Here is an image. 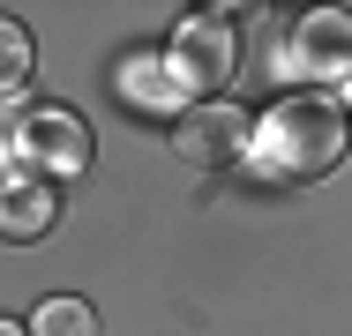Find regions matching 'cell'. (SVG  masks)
Masks as SVG:
<instances>
[{
	"label": "cell",
	"mask_w": 352,
	"mask_h": 336,
	"mask_svg": "<svg viewBox=\"0 0 352 336\" xmlns=\"http://www.w3.org/2000/svg\"><path fill=\"white\" fill-rule=\"evenodd\" d=\"M345 112L330 97H285L278 112L255 128V149L278 180H322L338 157H345Z\"/></svg>",
	"instance_id": "1"
},
{
	"label": "cell",
	"mask_w": 352,
	"mask_h": 336,
	"mask_svg": "<svg viewBox=\"0 0 352 336\" xmlns=\"http://www.w3.org/2000/svg\"><path fill=\"white\" fill-rule=\"evenodd\" d=\"M15 157L30 165V180H45V187H60V180H82L90 172V128L60 112V105H38L23 128H15Z\"/></svg>",
	"instance_id": "2"
},
{
	"label": "cell",
	"mask_w": 352,
	"mask_h": 336,
	"mask_svg": "<svg viewBox=\"0 0 352 336\" xmlns=\"http://www.w3.org/2000/svg\"><path fill=\"white\" fill-rule=\"evenodd\" d=\"M173 149L188 157V165H240L248 149H255V120L240 112V105H225V97H203V105H188L180 120H173Z\"/></svg>",
	"instance_id": "3"
},
{
	"label": "cell",
	"mask_w": 352,
	"mask_h": 336,
	"mask_svg": "<svg viewBox=\"0 0 352 336\" xmlns=\"http://www.w3.org/2000/svg\"><path fill=\"white\" fill-rule=\"evenodd\" d=\"M232 23L225 15H188L180 30H173V45H165V67H173V82L180 90H217L225 75H232Z\"/></svg>",
	"instance_id": "4"
},
{
	"label": "cell",
	"mask_w": 352,
	"mask_h": 336,
	"mask_svg": "<svg viewBox=\"0 0 352 336\" xmlns=\"http://www.w3.org/2000/svg\"><path fill=\"white\" fill-rule=\"evenodd\" d=\"M285 60H292V75L345 82V75H352V15H345V8H315V15H300Z\"/></svg>",
	"instance_id": "5"
},
{
	"label": "cell",
	"mask_w": 352,
	"mask_h": 336,
	"mask_svg": "<svg viewBox=\"0 0 352 336\" xmlns=\"http://www.w3.org/2000/svg\"><path fill=\"white\" fill-rule=\"evenodd\" d=\"M60 224V187L45 180H0V239H45Z\"/></svg>",
	"instance_id": "6"
},
{
	"label": "cell",
	"mask_w": 352,
	"mask_h": 336,
	"mask_svg": "<svg viewBox=\"0 0 352 336\" xmlns=\"http://www.w3.org/2000/svg\"><path fill=\"white\" fill-rule=\"evenodd\" d=\"M120 97L135 105V112H180V82H173V67H165V53H135V60L120 67Z\"/></svg>",
	"instance_id": "7"
},
{
	"label": "cell",
	"mask_w": 352,
	"mask_h": 336,
	"mask_svg": "<svg viewBox=\"0 0 352 336\" xmlns=\"http://www.w3.org/2000/svg\"><path fill=\"white\" fill-rule=\"evenodd\" d=\"M30 336H98V314H90L82 299H45V307L30 314Z\"/></svg>",
	"instance_id": "8"
},
{
	"label": "cell",
	"mask_w": 352,
	"mask_h": 336,
	"mask_svg": "<svg viewBox=\"0 0 352 336\" xmlns=\"http://www.w3.org/2000/svg\"><path fill=\"white\" fill-rule=\"evenodd\" d=\"M23 82H30V30L0 15V97L23 90Z\"/></svg>",
	"instance_id": "9"
},
{
	"label": "cell",
	"mask_w": 352,
	"mask_h": 336,
	"mask_svg": "<svg viewBox=\"0 0 352 336\" xmlns=\"http://www.w3.org/2000/svg\"><path fill=\"white\" fill-rule=\"evenodd\" d=\"M338 112H352V75H345V105H338Z\"/></svg>",
	"instance_id": "10"
},
{
	"label": "cell",
	"mask_w": 352,
	"mask_h": 336,
	"mask_svg": "<svg viewBox=\"0 0 352 336\" xmlns=\"http://www.w3.org/2000/svg\"><path fill=\"white\" fill-rule=\"evenodd\" d=\"M0 336H23V329H15V322H0Z\"/></svg>",
	"instance_id": "11"
}]
</instances>
